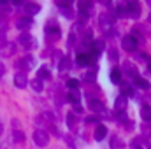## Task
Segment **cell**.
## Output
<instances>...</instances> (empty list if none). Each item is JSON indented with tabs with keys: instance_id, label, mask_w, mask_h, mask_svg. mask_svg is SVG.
<instances>
[{
	"instance_id": "25",
	"label": "cell",
	"mask_w": 151,
	"mask_h": 149,
	"mask_svg": "<svg viewBox=\"0 0 151 149\" xmlns=\"http://www.w3.org/2000/svg\"><path fill=\"white\" fill-rule=\"evenodd\" d=\"M123 93H127V95H132V93H134V90L127 86V88H123Z\"/></svg>"
},
{
	"instance_id": "7",
	"label": "cell",
	"mask_w": 151,
	"mask_h": 149,
	"mask_svg": "<svg viewBox=\"0 0 151 149\" xmlns=\"http://www.w3.org/2000/svg\"><path fill=\"white\" fill-rule=\"evenodd\" d=\"M106 135H107V128H106L104 125H97V130H95V139H97V140H102Z\"/></svg>"
},
{
	"instance_id": "3",
	"label": "cell",
	"mask_w": 151,
	"mask_h": 149,
	"mask_svg": "<svg viewBox=\"0 0 151 149\" xmlns=\"http://www.w3.org/2000/svg\"><path fill=\"white\" fill-rule=\"evenodd\" d=\"M14 84H16L18 88H25V86L28 84L27 74H25V72H18V74L14 75Z\"/></svg>"
},
{
	"instance_id": "21",
	"label": "cell",
	"mask_w": 151,
	"mask_h": 149,
	"mask_svg": "<svg viewBox=\"0 0 151 149\" xmlns=\"http://www.w3.org/2000/svg\"><path fill=\"white\" fill-rule=\"evenodd\" d=\"M67 86H69L70 90H77L79 82H77V79H69V81H67Z\"/></svg>"
},
{
	"instance_id": "6",
	"label": "cell",
	"mask_w": 151,
	"mask_h": 149,
	"mask_svg": "<svg viewBox=\"0 0 151 149\" xmlns=\"http://www.w3.org/2000/svg\"><path fill=\"white\" fill-rule=\"evenodd\" d=\"M19 65L23 67V69H34V65H35V60H34V56H25L21 62H19Z\"/></svg>"
},
{
	"instance_id": "26",
	"label": "cell",
	"mask_w": 151,
	"mask_h": 149,
	"mask_svg": "<svg viewBox=\"0 0 151 149\" xmlns=\"http://www.w3.org/2000/svg\"><path fill=\"white\" fill-rule=\"evenodd\" d=\"M4 72H5V67H4V63H2V62H0V77H2V75H4Z\"/></svg>"
},
{
	"instance_id": "23",
	"label": "cell",
	"mask_w": 151,
	"mask_h": 149,
	"mask_svg": "<svg viewBox=\"0 0 151 149\" xmlns=\"http://www.w3.org/2000/svg\"><path fill=\"white\" fill-rule=\"evenodd\" d=\"M77 7H79L81 11H86V9H90V7H91V4H90V2H79V5H77Z\"/></svg>"
},
{
	"instance_id": "15",
	"label": "cell",
	"mask_w": 151,
	"mask_h": 149,
	"mask_svg": "<svg viewBox=\"0 0 151 149\" xmlns=\"http://www.w3.org/2000/svg\"><path fill=\"white\" fill-rule=\"evenodd\" d=\"M142 119L144 121H151V107L150 105H144L142 107Z\"/></svg>"
},
{
	"instance_id": "17",
	"label": "cell",
	"mask_w": 151,
	"mask_h": 149,
	"mask_svg": "<svg viewBox=\"0 0 151 149\" xmlns=\"http://www.w3.org/2000/svg\"><path fill=\"white\" fill-rule=\"evenodd\" d=\"M46 32H47V34H53V32L58 34L60 30H58V25H56V23H55V25H53V23H47V25H46Z\"/></svg>"
},
{
	"instance_id": "1",
	"label": "cell",
	"mask_w": 151,
	"mask_h": 149,
	"mask_svg": "<svg viewBox=\"0 0 151 149\" xmlns=\"http://www.w3.org/2000/svg\"><path fill=\"white\" fill-rule=\"evenodd\" d=\"M34 142L37 144L39 148H44V146H47V142H49V135H47L44 130H35V132H34Z\"/></svg>"
},
{
	"instance_id": "4",
	"label": "cell",
	"mask_w": 151,
	"mask_h": 149,
	"mask_svg": "<svg viewBox=\"0 0 151 149\" xmlns=\"http://www.w3.org/2000/svg\"><path fill=\"white\" fill-rule=\"evenodd\" d=\"M127 11H128L130 16H137V14L141 12V5H139L137 2H128V4H127Z\"/></svg>"
},
{
	"instance_id": "5",
	"label": "cell",
	"mask_w": 151,
	"mask_h": 149,
	"mask_svg": "<svg viewBox=\"0 0 151 149\" xmlns=\"http://www.w3.org/2000/svg\"><path fill=\"white\" fill-rule=\"evenodd\" d=\"M18 42L23 46V47H32V42H34V39L30 37L28 34H21L19 39H18Z\"/></svg>"
},
{
	"instance_id": "22",
	"label": "cell",
	"mask_w": 151,
	"mask_h": 149,
	"mask_svg": "<svg viewBox=\"0 0 151 149\" xmlns=\"http://www.w3.org/2000/svg\"><path fill=\"white\" fill-rule=\"evenodd\" d=\"M90 107H91L93 111H97V109H100V111H102V109H104V107H102V104H100V102H95V100H91V102H90Z\"/></svg>"
},
{
	"instance_id": "30",
	"label": "cell",
	"mask_w": 151,
	"mask_h": 149,
	"mask_svg": "<svg viewBox=\"0 0 151 149\" xmlns=\"http://www.w3.org/2000/svg\"><path fill=\"white\" fill-rule=\"evenodd\" d=\"M150 72H151V62H150Z\"/></svg>"
},
{
	"instance_id": "2",
	"label": "cell",
	"mask_w": 151,
	"mask_h": 149,
	"mask_svg": "<svg viewBox=\"0 0 151 149\" xmlns=\"http://www.w3.org/2000/svg\"><path fill=\"white\" fill-rule=\"evenodd\" d=\"M123 47H125L127 51H135V47H137V40L132 37V35H127V37L123 39Z\"/></svg>"
},
{
	"instance_id": "20",
	"label": "cell",
	"mask_w": 151,
	"mask_h": 149,
	"mask_svg": "<svg viewBox=\"0 0 151 149\" xmlns=\"http://www.w3.org/2000/svg\"><path fill=\"white\" fill-rule=\"evenodd\" d=\"M32 88H34L35 91H42V81H40V79H35V81L32 82Z\"/></svg>"
},
{
	"instance_id": "27",
	"label": "cell",
	"mask_w": 151,
	"mask_h": 149,
	"mask_svg": "<svg viewBox=\"0 0 151 149\" xmlns=\"http://www.w3.org/2000/svg\"><path fill=\"white\" fill-rule=\"evenodd\" d=\"M86 121H88V123H95L97 119H95V117H86Z\"/></svg>"
},
{
	"instance_id": "24",
	"label": "cell",
	"mask_w": 151,
	"mask_h": 149,
	"mask_svg": "<svg viewBox=\"0 0 151 149\" xmlns=\"http://www.w3.org/2000/svg\"><path fill=\"white\" fill-rule=\"evenodd\" d=\"M67 123H69V126H72V125H74V116H72V114H69V116H67Z\"/></svg>"
},
{
	"instance_id": "16",
	"label": "cell",
	"mask_w": 151,
	"mask_h": 149,
	"mask_svg": "<svg viewBox=\"0 0 151 149\" xmlns=\"http://www.w3.org/2000/svg\"><path fill=\"white\" fill-rule=\"evenodd\" d=\"M67 98H69L72 104H77V100H79V91H77V90H72V91L67 95Z\"/></svg>"
},
{
	"instance_id": "10",
	"label": "cell",
	"mask_w": 151,
	"mask_h": 149,
	"mask_svg": "<svg viewBox=\"0 0 151 149\" xmlns=\"http://www.w3.org/2000/svg\"><path fill=\"white\" fill-rule=\"evenodd\" d=\"M125 107H127V98L125 97H118V100L114 104V109L116 111H125Z\"/></svg>"
},
{
	"instance_id": "8",
	"label": "cell",
	"mask_w": 151,
	"mask_h": 149,
	"mask_svg": "<svg viewBox=\"0 0 151 149\" xmlns=\"http://www.w3.org/2000/svg\"><path fill=\"white\" fill-rule=\"evenodd\" d=\"M18 28H21V30H28L30 27H32V19L30 18H21V19H18Z\"/></svg>"
},
{
	"instance_id": "11",
	"label": "cell",
	"mask_w": 151,
	"mask_h": 149,
	"mask_svg": "<svg viewBox=\"0 0 151 149\" xmlns=\"http://www.w3.org/2000/svg\"><path fill=\"white\" fill-rule=\"evenodd\" d=\"M135 86H139L141 90H148L150 88V82L146 79H142V77H135Z\"/></svg>"
},
{
	"instance_id": "14",
	"label": "cell",
	"mask_w": 151,
	"mask_h": 149,
	"mask_svg": "<svg viewBox=\"0 0 151 149\" xmlns=\"http://www.w3.org/2000/svg\"><path fill=\"white\" fill-rule=\"evenodd\" d=\"M51 74H49V70H47V67H40L39 69V79L42 81V79H49Z\"/></svg>"
},
{
	"instance_id": "28",
	"label": "cell",
	"mask_w": 151,
	"mask_h": 149,
	"mask_svg": "<svg viewBox=\"0 0 151 149\" xmlns=\"http://www.w3.org/2000/svg\"><path fill=\"white\" fill-rule=\"evenodd\" d=\"M4 44V34H0V46Z\"/></svg>"
},
{
	"instance_id": "29",
	"label": "cell",
	"mask_w": 151,
	"mask_h": 149,
	"mask_svg": "<svg viewBox=\"0 0 151 149\" xmlns=\"http://www.w3.org/2000/svg\"><path fill=\"white\" fill-rule=\"evenodd\" d=\"M2 132H4V126H2V121H0V135H2Z\"/></svg>"
},
{
	"instance_id": "12",
	"label": "cell",
	"mask_w": 151,
	"mask_h": 149,
	"mask_svg": "<svg viewBox=\"0 0 151 149\" xmlns=\"http://www.w3.org/2000/svg\"><path fill=\"white\" fill-rule=\"evenodd\" d=\"M91 49H93V54H99V53L104 49V44H102L100 40H95V42L91 44Z\"/></svg>"
},
{
	"instance_id": "19",
	"label": "cell",
	"mask_w": 151,
	"mask_h": 149,
	"mask_svg": "<svg viewBox=\"0 0 151 149\" xmlns=\"http://www.w3.org/2000/svg\"><path fill=\"white\" fill-rule=\"evenodd\" d=\"M12 135H14V140H16V142H23V140H25V135H23L21 132H18V130H14Z\"/></svg>"
},
{
	"instance_id": "18",
	"label": "cell",
	"mask_w": 151,
	"mask_h": 149,
	"mask_svg": "<svg viewBox=\"0 0 151 149\" xmlns=\"http://www.w3.org/2000/svg\"><path fill=\"white\" fill-rule=\"evenodd\" d=\"M111 79H113L114 82H119V81H121V72H119L118 69H113V70H111Z\"/></svg>"
},
{
	"instance_id": "13",
	"label": "cell",
	"mask_w": 151,
	"mask_h": 149,
	"mask_svg": "<svg viewBox=\"0 0 151 149\" xmlns=\"http://www.w3.org/2000/svg\"><path fill=\"white\" fill-rule=\"evenodd\" d=\"M69 67H70V60H69L67 56H65V58H62V62H60V67H58V69H60V72H65Z\"/></svg>"
},
{
	"instance_id": "9",
	"label": "cell",
	"mask_w": 151,
	"mask_h": 149,
	"mask_svg": "<svg viewBox=\"0 0 151 149\" xmlns=\"http://www.w3.org/2000/svg\"><path fill=\"white\" fill-rule=\"evenodd\" d=\"M25 11H27V14H37L40 11V5L39 4H25Z\"/></svg>"
}]
</instances>
